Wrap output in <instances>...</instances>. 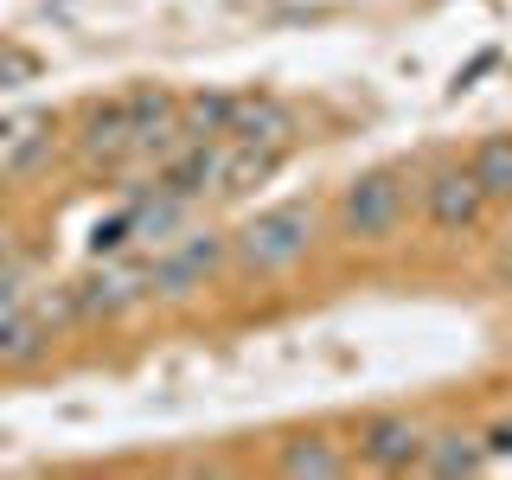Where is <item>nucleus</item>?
Returning <instances> with one entry per match:
<instances>
[{
	"instance_id": "f257e3e1",
	"label": "nucleus",
	"mask_w": 512,
	"mask_h": 480,
	"mask_svg": "<svg viewBox=\"0 0 512 480\" xmlns=\"http://www.w3.org/2000/svg\"><path fill=\"white\" fill-rule=\"evenodd\" d=\"M314 250V205L308 199H282L269 212H256L237 224L231 237V256L256 276H276V269H295L301 256Z\"/></svg>"
},
{
	"instance_id": "f3484780",
	"label": "nucleus",
	"mask_w": 512,
	"mask_h": 480,
	"mask_svg": "<svg viewBox=\"0 0 512 480\" xmlns=\"http://www.w3.org/2000/svg\"><path fill=\"white\" fill-rule=\"evenodd\" d=\"M487 455H512V423H500V429L487 436Z\"/></svg>"
},
{
	"instance_id": "f8f14e48",
	"label": "nucleus",
	"mask_w": 512,
	"mask_h": 480,
	"mask_svg": "<svg viewBox=\"0 0 512 480\" xmlns=\"http://www.w3.org/2000/svg\"><path fill=\"white\" fill-rule=\"evenodd\" d=\"M231 103H237V96H186V103H180V128H186V135L192 141H231Z\"/></svg>"
},
{
	"instance_id": "f03ea898",
	"label": "nucleus",
	"mask_w": 512,
	"mask_h": 480,
	"mask_svg": "<svg viewBox=\"0 0 512 480\" xmlns=\"http://www.w3.org/2000/svg\"><path fill=\"white\" fill-rule=\"evenodd\" d=\"M404 212H410L404 167H372L359 180H346V192H340V231L359 237V244H384L404 224Z\"/></svg>"
},
{
	"instance_id": "7ed1b4c3",
	"label": "nucleus",
	"mask_w": 512,
	"mask_h": 480,
	"mask_svg": "<svg viewBox=\"0 0 512 480\" xmlns=\"http://www.w3.org/2000/svg\"><path fill=\"white\" fill-rule=\"evenodd\" d=\"M218 263H224V237H173L167 250L148 263V288L154 295H167V301H180V295H192V288H205L218 276Z\"/></svg>"
},
{
	"instance_id": "6e6552de",
	"label": "nucleus",
	"mask_w": 512,
	"mask_h": 480,
	"mask_svg": "<svg viewBox=\"0 0 512 480\" xmlns=\"http://www.w3.org/2000/svg\"><path fill=\"white\" fill-rule=\"evenodd\" d=\"M423 429L404 423V416H378V423H365V442H359V455L372 461V468L384 474H397V468H423Z\"/></svg>"
},
{
	"instance_id": "1a4fd4ad",
	"label": "nucleus",
	"mask_w": 512,
	"mask_h": 480,
	"mask_svg": "<svg viewBox=\"0 0 512 480\" xmlns=\"http://www.w3.org/2000/svg\"><path fill=\"white\" fill-rule=\"evenodd\" d=\"M288 109L276 96H237L231 103V141H263V148H282L288 141Z\"/></svg>"
},
{
	"instance_id": "20e7f679",
	"label": "nucleus",
	"mask_w": 512,
	"mask_h": 480,
	"mask_svg": "<svg viewBox=\"0 0 512 480\" xmlns=\"http://www.w3.org/2000/svg\"><path fill=\"white\" fill-rule=\"evenodd\" d=\"M487 186H480V173L474 167H442L436 180L423 186V212L436 231H474L480 218H487Z\"/></svg>"
},
{
	"instance_id": "4468645a",
	"label": "nucleus",
	"mask_w": 512,
	"mask_h": 480,
	"mask_svg": "<svg viewBox=\"0 0 512 480\" xmlns=\"http://www.w3.org/2000/svg\"><path fill=\"white\" fill-rule=\"evenodd\" d=\"M45 340H52V320L26 308L20 320H13V333H7V340H0V365H32V359H39V352H45Z\"/></svg>"
},
{
	"instance_id": "9b49d317",
	"label": "nucleus",
	"mask_w": 512,
	"mask_h": 480,
	"mask_svg": "<svg viewBox=\"0 0 512 480\" xmlns=\"http://www.w3.org/2000/svg\"><path fill=\"white\" fill-rule=\"evenodd\" d=\"M346 468H352L346 448H333L327 436H301V442L282 448V474L288 480H333V474H346Z\"/></svg>"
},
{
	"instance_id": "2eb2a0df",
	"label": "nucleus",
	"mask_w": 512,
	"mask_h": 480,
	"mask_svg": "<svg viewBox=\"0 0 512 480\" xmlns=\"http://www.w3.org/2000/svg\"><path fill=\"white\" fill-rule=\"evenodd\" d=\"M480 461H487V448H474V442H461V436H448L442 448H423V468L429 474H474Z\"/></svg>"
},
{
	"instance_id": "ddd939ff",
	"label": "nucleus",
	"mask_w": 512,
	"mask_h": 480,
	"mask_svg": "<svg viewBox=\"0 0 512 480\" xmlns=\"http://www.w3.org/2000/svg\"><path fill=\"white\" fill-rule=\"evenodd\" d=\"M468 167L480 173V186H487V199H512V135H487L474 148Z\"/></svg>"
},
{
	"instance_id": "a211bd4d",
	"label": "nucleus",
	"mask_w": 512,
	"mask_h": 480,
	"mask_svg": "<svg viewBox=\"0 0 512 480\" xmlns=\"http://www.w3.org/2000/svg\"><path fill=\"white\" fill-rule=\"evenodd\" d=\"M493 276H500V282H506V288H512V244H506V250H500V263H493Z\"/></svg>"
},
{
	"instance_id": "423d86ee",
	"label": "nucleus",
	"mask_w": 512,
	"mask_h": 480,
	"mask_svg": "<svg viewBox=\"0 0 512 480\" xmlns=\"http://www.w3.org/2000/svg\"><path fill=\"white\" fill-rule=\"evenodd\" d=\"M135 141H141V109L135 96H109V103H96L84 116V135H77V148L90 160H135Z\"/></svg>"
},
{
	"instance_id": "6ab92c4d",
	"label": "nucleus",
	"mask_w": 512,
	"mask_h": 480,
	"mask_svg": "<svg viewBox=\"0 0 512 480\" xmlns=\"http://www.w3.org/2000/svg\"><path fill=\"white\" fill-rule=\"evenodd\" d=\"M13 128H26V122H7V116H0V148H7V141H13Z\"/></svg>"
},
{
	"instance_id": "39448f33",
	"label": "nucleus",
	"mask_w": 512,
	"mask_h": 480,
	"mask_svg": "<svg viewBox=\"0 0 512 480\" xmlns=\"http://www.w3.org/2000/svg\"><path fill=\"white\" fill-rule=\"evenodd\" d=\"M148 269H90L84 282H71V301H77V320H116L128 314L135 301H148Z\"/></svg>"
},
{
	"instance_id": "dca6fc26",
	"label": "nucleus",
	"mask_w": 512,
	"mask_h": 480,
	"mask_svg": "<svg viewBox=\"0 0 512 480\" xmlns=\"http://www.w3.org/2000/svg\"><path fill=\"white\" fill-rule=\"evenodd\" d=\"M26 314V288L20 282H0V340L13 333V320Z\"/></svg>"
},
{
	"instance_id": "0eeeda50",
	"label": "nucleus",
	"mask_w": 512,
	"mask_h": 480,
	"mask_svg": "<svg viewBox=\"0 0 512 480\" xmlns=\"http://www.w3.org/2000/svg\"><path fill=\"white\" fill-rule=\"evenodd\" d=\"M218 173H224V148L218 141H186L180 154L160 160V186L173 199H199V192H218Z\"/></svg>"
},
{
	"instance_id": "9d476101",
	"label": "nucleus",
	"mask_w": 512,
	"mask_h": 480,
	"mask_svg": "<svg viewBox=\"0 0 512 480\" xmlns=\"http://www.w3.org/2000/svg\"><path fill=\"white\" fill-rule=\"evenodd\" d=\"M282 167V148H263V141H231L224 148V173H218V192L224 199H237V192L263 186L269 173Z\"/></svg>"
}]
</instances>
